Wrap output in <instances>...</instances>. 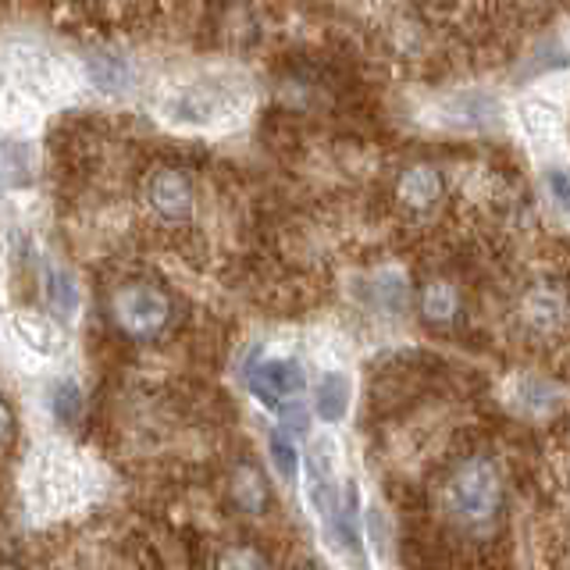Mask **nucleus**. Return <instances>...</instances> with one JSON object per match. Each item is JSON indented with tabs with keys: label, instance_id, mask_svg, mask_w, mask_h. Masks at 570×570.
I'll list each match as a JSON object with an SVG mask.
<instances>
[{
	"label": "nucleus",
	"instance_id": "1",
	"mask_svg": "<svg viewBox=\"0 0 570 570\" xmlns=\"http://www.w3.org/2000/svg\"><path fill=\"white\" fill-rule=\"evenodd\" d=\"M507 503L503 471L492 456H468L442 481V513L463 531L489 528Z\"/></svg>",
	"mask_w": 570,
	"mask_h": 570
},
{
	"label": "nucleus",
	"instance_id": "2",
	"mask_svg": "<svg viewBox=\"0 0 570 570\" xmlns=\"http://www.w3.org/2000/svg\"><path fill=\"white\" fill-rule=\"evenodd\" d=\"M171 314H175L171 296L157 282L132 278L111 293V321L118 325V332L139 338V343H150V338L165 335L171 325Z\"/></svg>",
	"mask_w": 570,
	"mask_h": 570
},
{
	"label": "nucleus",
	"instance_id": "3",
	"mask_svg": "<svg viewBox=\"0 0 570 570\" xmlns=\"http://www.w3.org/2000/svg\"><path fill=\"white\" fill-rule=\"evenodd\" d=\"M239 115V97L232 86L222 82H193L183 86L165 104V118L183 129H214Z\"/></svg>",
	"mask_w": 570,
	"mask_h": 570
},
{
	"label": "nucleus",
	"instance_id": "4",
	"mask_svg": "<svg viewBox=\"0 0 570 570\" xmlns=\"http://www.w3.org/2000/svg\"><path fill=\"white\" fill-rule=\"evenodd\" d=\"M142 196H147V207L154 218H160L165 225H183L193 218L196 207V186L189 171L175 168V165H160L147 175V186H142Z\"/></svg>",
	"mask_w": 570,
	"mask_h": 570
},
{
	"label": "nucleus",
	"instance_id": "5",
	"mask_svg": "<svg viewBox=\"0 0 570 570\" xmlns=\"http://www.w3.org/2000/svg\"><path fill=\"white\" fill-rule=\"evenodd\" d=\"M303 389H307V374H303V364L289 361V356H272L249 371V392L267 410H282L289 400H299Z\"/></svg>",
	"mask_w": 570,
	"mask_h": 570
},
{
	"label": "nucleus",
	"instance_id": "6",
	"mask_svg": "<svg viewBox=\"0 0 570 570\" xmlns=\"http://www.w3.org/2000/svg\"><path fill=\"white\" fill-rule=\"evenodd\" d=\"M521 314L534 332H557L570 321V289L560 282H542L528 289L524 303H521Z\"/></svg>",
	"mask_w": 570,
	"mask_h": 570
},
{
	"label": "nucleus",
	"instance_id": "7",
	"mask_svg": "<svg viewBox=\"0 0 570 570\" xmlns=\"http://www.w3.org/2000/svg\"><path fill=\"white\" fill-rule=\"evenodd\" d=\"M445 183L432 165H414L400 175L396 183V200L406 214H432L442 200Z\"/></svg>",
	"mask_w": 570,
	"mask_h": 570
},
{
	"label": "nucleus",
	"instance_id": "8",
	"mask_svg": "<svg viewBox=\"0 0 570 570\" xmlns=\"http://www.w3.org/2000/svg\"><path fill=\"white\" fill-rule=\"evenodd\" d=\"M435 115H439V121L445 125V129H489L499 111H495L492 97L468 89V94H456L445 104H439Z\"/></svg>",
	"mask_w": 570,
	"mask_h": 570
},
{
	"label": "nucleus",
	"instance_id": "9",
	"mask_svg": "<svg viewBox=\"0 0 570 570\" xmlns=\"http://www.w3.org/2000/svg\"><path fill=\"white\" fill-rule=\"evenodd\" d=\"M517 118H521V129L528 132L531 142H552L563 129V111L560 104H552L549 97H528L517 104Z\"/></svg>",
	"mask_w": 570,
	"mask_h": 570
},
{
	"label": "nucleus",
	"instance_id": "10",
	"mask_svg": "<svg viewBox=\"0 0 570 570\" xmlns=\"http://www.w3.org/2000/svg\"><path fill=\"white\" fill-rule=\"evenodd\" d=\"M86 76L107 97L129 94V86H132V68L121 58H115V53H94V58L86 61Z\"/></svg>",
	"mask_w": 570,
	"mask_h": 570
},
{
	"label": "nucleus",
	"instance_id": "11",
	"mask_svg": "<svg viewBox=\"0 0 570 570\" xmlns=\"http://www.w3.org/2000/svg\"><path fill=\"white\" fill-rule=\"evenodd\" d=\"M350 379L346 374H338V371H328V374H321V382H317V392H314V410H317V417L321 421H343L346 417V410H350Z\"/></svg>",
	"mask_w": 570,
	"mask_h": 570
},
{
	"label": "nucleus",
	"instance_id": "12",
	"mask_svg": "<svg viewBox=\"0 0 570 570\" xmlns=\"http://www.w3.org/2000/svg\"><path fill=\"white\" fill-rule=\"evenodd\" d=\"M14 332H18V338L29 346V350H36V353H43V356H50V353H58L61 350V332H58V325H53L50 317H40V314H18L14 317Z\"/></svg>",
	"mask_w": 570,
	"mask_h": 570
},
{
	"label": "nucleus",
	"instance_id": "13",
	"mask_svg": "<svg viewBox=\"0 0 570 570\" xmlns=\"http://www.w3.org/2000/svg\"><path fill=\"white\" fill-rule=\"evenodd\" d=\"M460 311V296L450 282H432L421 293V317L428 325H450Z\"/></svg>",
	"mask_w": 570,
	"mask_h": 570
},
{
	"label": "nucleus",
	"instance_id": "14",
	"mask_svg": "<svg viewBox=\"0 0 570 570\" xmlns=\"http://www.w3.org/2000/svg\"><path fill=\"white\" fill-rule=\"evenodd\" d=\"M232 499H236V507L243 513H261L264 503H267V481L261 478L257 468H239L236 471V481H232Z\"/></svg>",
	"mask_w": 570,
	"mask_h": 570
},
{
	"label": "nucleus",
	"instance_id": "15",
	"mask_svg": "<svg viewBox=\"0 0 570 570\" xmlns=\"http://www.w3.org/2000/svg\"><path fill=\"white\" fill-rule=\"evenodd\" d=\"M47 303L58 311L65 321L76 317L79 311V289H76V278L65 275V272H47Z\"/></svg>",
	"mask_w": 570,
	"mask_h": 570
},
{
	"label": "nucleus",
	"instance_id": "16",
	"mask_svg": "<svg viewBox=\"0 0 570 570\" xmlns=\"http://www.w3.org/2000/svg\"><path fill=\"white\" fill-rule=\"evenodd\" d=\"M267 453H272L275 468H278V474H282L285 481H293V478H296V471H299V453H296L293 435H285L282 428H275V432L267 435Z\"/></svg>",
	"mask_w": 570,
	"mask_h": 570
},
{
	"label": "nucleus",
	"instance_id": "17",
	"mask_svg": "<svg viewBox=\"0 0 570 570\" xmlns=\"http://www.w3.org/2000/svg\"><path fill=\"white\" fill-rule=\"evenodd\" d=\"M50 410H53V417H58L61 424H71L79 417V410H82V392L76 382H58L50 389Z\"/></svg>",
	"mask_w": 570,
	"mask_h": 570
},
{
	"label": "nucleus",
	"instance_id": "18",
	"mask_svg": "<svg viewBox=\"0 0 570 570\" xmlns=\"http://www.w3.org/2000/svg\"><path fill=\"white\" fill-rule=\"evenodd\" d=\"M214 570H272V563H267L257 549L249 546H236V549H225L218 563H214Z\"/></svg>",
	"mask_w": 570,
	"mask_h": 570
},
{
	"label": "nucleus",
	"instance_id": "19",
	"mask_svg": "<svg viewBox=\"0 0 570 570\" xmlns=\"http://www.w3.org/2000/svg\"><path fill=\"white\" fill-rule=\"evenodd\" d=\"M546 193H549V200L557 204V210L570 218V168L552 165L546 171Z\"/></svg>",
	"mask_w": 570,
	"mask_h": 570
},
{
	"label": "nucleus",
	"instance_id": "20",
	"mask_svg": "<svg viewBox=\"0 0 570 570\" xmlns=\"http://www.w3.org/2000/svg\"><path fill=\"white\" fill-rule=\"evenodd\" d=\"M521 400H524V406L549 410V406H552V400H557V392H552V385H546V382H524Z\"/></svg>",
	"mask_w": 570,
	"mask_h": 570
},
{
	"label": "nucleus",
	"instance_id": "21",
	"mask_svg": "<svg viewBox=\"0 0 570 570\" xmlns=\"http://www.w3.org/2000/svg\"><path fill=\"white\" fill-rule=\"evenodd\" d=\"M14 432H18L14 410H11V403L4 396H0V450H8V445L14 442Z\"/></svg>",
	"mask_w": 570,
	"mask_h": 570
},
{
	"label": "nucleus",
	"instance_id": "22",
	"mask_svg": "<svg viewBox=\"0 0 570 570\" xmlns=\"http://www.w3.org/2000/svg\"><path fill=\"white\" fill-rule=\"evenodd\" d=\"M0 570H26L22 563H0Z\"/></svg>",
	"mask_w": 570,
	"mask_h": 570
}]
</instances>
